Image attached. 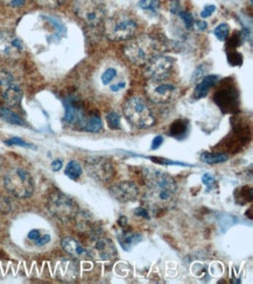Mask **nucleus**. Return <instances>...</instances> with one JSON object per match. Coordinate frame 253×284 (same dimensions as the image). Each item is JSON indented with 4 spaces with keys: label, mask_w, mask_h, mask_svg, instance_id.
<instances>
[{
    "label": "nucleus",
    "mask_w": 253,
    "mask_h": 284,
    "mask_svg": "<svg viewBox=\"0 0 253 284\" xmlns=\"http://www.w3.org/2000/svg\"><path fill=\"white\" fill-rule=\"evenodd\" d=\"M150 208H162L173 201L177 184L172 176L158 169L146 168L143 170Z\"/></svg>",
    "instance_id": "nucleus-1"
},
{
    "label": "nucleus",
    "mask_w": 253,
    "mask_h": 284,
    "mask_svg": "<svg viewBox=\"0 0 253 284\" xmlns=\"http://www.w3.org/2000/svg\"><path fill=\"white\" fill-rule=\"evenodd\" d=\"M160 43L150 35H142L131 40L124 48V54L129 62L136 66H143L150 59L158 55Z\"/></svg>",
    "instance_id": "nucleus-2"
},
{
    "label": "nucleus",
    "mask_w": 253,
    "mask_h": 284,
    "mask_svg": "<svg viewBox=\"0 0 253 284\" xmlns=\"http://www.w3.org/2000/svg\"><path fill=\"white\" fill-rule=\"evenodd\" d=\"M138 28L136 21L127 13L119 12L109 18L105 22V35L109 40L121 42L129 40Z\"/></svg>",
    "instance_id": "nucleus-3"
},
{
    "label": "nucleus",
    "mask_w": 253,
    "mask_h": 284,
    "mask_svg": "<svg viewBox=\"0 0 253 284\" xmlns=\"http://www.w3.org/2000/svg\"><path fill=\"white\" fill-rule=\"evenodd\" d=\"M5 188L16 198H28L34 192L32 175L26 169L15 167L7 171L4 177Z\"/></svg>",
    "instance_id": "nucleus-4"
},
{
    "label": "nucleus",
    "mask_w": 253,
    "mask_h": 284,
    "mask_svg": "<svg viewBox=\"0 0 253 284\" xmlns=\"http://www.w3.org/2000/svg\"><path fill=\"white\" fill-rule=\"evenodd\" d=\"M74 12L90 27L101 26L107 19L104 0H73Z\"/></svg>",
    "instance_id": "nucleus-5"
},
{
    "label": "nucleus",
    "mask_w": 253,
    "mask_h": 284,
    "mask_svg": "<svg viewBox=\"0 0 253 284\" xmlns=\"http://www.w3.org/2000/svg\"><path fill=\"white\" fill-rule=\"evenodd\" d=\"M47 209L53 217L63 222L76 219V215L80 212V209L74 199L57 190L48 196Z\"/></svg>",
    "instance_id": "nucleus-6"
},
{
    "label": "nucleus",
    "mask_w": 253,
    "mask_h": 284,
    "mask_svg": "<svg viewBox=\"0 0 253 284\" xmlns=\"http://www.w3.org/2000/svg\"><path fill=\"white\" fill-rule=\"evenodd\" d=\"M124 114L133 126L147 128L154 124V116L141 97L133 96L124 104Z\"/></svg>",
    "instance_id": "nucleus-7"
},
{
    "label": "nucleus",
    "mask_w": 253,
    "mask_h": 284,
    "mask_svg": "<svg viewBox=\"0 0 253 284\" xmlns=\"http://www.w3.org/2000/svg\"><path fill=\"white\" fill-rule=\"evenodd\" d=\"M89 256L99 262H112L117 258V248L110 238L99 232L90 236L88 249Z\"/></svg>",
    "instance_id": "nucleus-8"
},
{
    "label": "nucleus",
    "mask_w": 253,
    "mask_h": 284,
    "mask_svg": "<svg viewBox=\"0 0 253 284\" xmlns=\"http://www.w3.org/2000/svg\"><path fill=\"white\" fill-rule=\"evenodd\" d=\"M174 60L166 55H155L145 64L143 76L149 82H163L172 73Z\"/></svg>",
    "instance_id": "nucleus-9"
},
{
    "label": "nucleus",
    "mask_w": 253,
    "mask_h": 284,
    "mask_svg": "<svg viewBox=\"0 0 253 284\" xmlns=\"http://www.w3.org/2000/svg\"><path fill=\"white\" fill-rule=\"evenodd\" d=\"M85 169L92 178L102 183L111 181L115 175V168L110 158L104 156H91L85 161Z\"/></svg>",
    "instance_id": "nucleus-10"
},
{
    "label": "nucleus",
    "mask_w": 253,
    "mask_h": 284,
    "mask_svg": "<svg viewBox=\"0 0 253 284\" xmlns=\"http://www.w3.org/2000/svg\"><path fill=\"white\" fill-rule=\"evenodd\" d=\"M147 96L156 104H167L172 101L179 93V89L174 84L163 82H150L146 87Z\"/></svg>",
    "instance_id": "nucleus-11"
},
{
    "label": "nucleus",
    "mask_w": 253,
    "mask_h": 284,
    "mask_svg": "<svg viewBox=\"0 0 253 284\" xmlns=\"http://www.w3.org/2000/svg\"><path fill=\"white\" fill-rule=\"evenodd\" d=\"M25 50V45L15 34L0 32V57L18 59Z\"/></svg>",
    "instance_id": "nucleus-12"
},
{
    "label": "nucleus",
    "mask_w": 253,
    "mask_h": 284,
    "mask_svg": "<svg viewBox=\"0 0 253 284\" xmlns=\"http://www.w3.org/2000/svg\"><path fill=\"white\" fill-rule=\"evenodd\" d=\"M110 194L115 199L122 203L135 201L139 196V189L132 182H119L110 189Z\"/></svg>",
    "instance_id": "nucleus-13"
},
{
    "label": "nucleus",
    "mask_w": 253,
    "mask_h": 284,
    "mask_svg": "<svg viewBox=\"0 0 253 284\" xmlns=\"http://www.w3.org/2000/svg\"><path fill=\"white\" fill-rule=\"evenodd\" d=\"M66 106V114H64V121L70 126H77L78 128L82 127V124L85 119V113L82 110L80 103H77L74 99H68L64 103Z\"/></svg>",
    "instance_id": "nucleus-14"
},
{
    "label": "nucleus",
    "mask_w": 253,
    "mask_h": 284,
    "mask_svg": "<svg viewBox=\"0 0 253 284\" xmlns=\"http://www.w3.org/2000/svg\"><path fill=\"white\" fill-rule=\"evenodd\" d=\"M61 245H62L64 252H67L68 254L71 255L75 259H84L89 256L87 249H85L77 240L73 238H63L62 241H61Z\"/></svg>",
    "instance_id": "nucleus-15"
},
{
    "label": "nucleus",
    "mask_w": 253,
    "mask_h": 284,
    "mask_svg": "<svg viewBox=\"0 0 253 284\" xmlns=\"http://www.w3.org/2000/svg\"><path fill=\"white\" fill-rule=\"evenodd\" d=\"M142 240L141 234L133 231H122L118 233V242L122 246V248L126 252H129L133 247L138 245Z\"/></svg>",
    "instance_id": "nucleus-16"
},
{
    "label": "nucleus",
    "mask_w": 253,
    "mask_h": 284,
    "mask_svg": "<svg viewBox=\"0 0 253 284\" xmlns=\"http://www.w3.org/2000/svg\"><path fill=\"white\" fill-rule=\"evenodd\" d=\"M218 80H220V77L216 75H209L204 77V78L197 84L196 89L194 91V97L196 98V99H201V98L206 97L211 87H214L218 83Z\"/></svg>",
    "instance_id": "nucleus-17"
},
{
    "label": "nucleus",
    "mask_w": 253,
    "mask_h": 284,
    "mask_svg": "<svg viewBox=\"0 0 253 284\" xmlns=\"http://www.w3.org/2000/svg\"><path fill=\"white\" fill-rule=\"evenodd\" d=\"M103 128V121H102L101 117L98 114H91V116H87L82 124L81 130L91 132V133H97L101 132Z\"/></svg>",
    "instance_id": "nucleus-18"
},
{
    "label": "nucleus",
    "mask_w": 253,
    "mask_h": 284,
    "mask_svg": "<svg viewBox=\"0 0 253 284\" xmlns=\"http://www.w3.org/2000/svg\"><path fill=\"white\" fill-rule=\"evenodd\" d=\"M0 117L1 119H4L6 123L12 124V125H18V126H22L25 125V121L18 114L12 112L8 107H0Z\"/></svg>",
    "instance_id": "nucleus-19"
},
{
    "label": "nucleus",
    "mask_w": 253,
    "mask_h": 284,
    "mask_svg": "<svg viewBox=\"0 0 253 284\" xmlns=\"http://www.w3.org/2000/svg\"><path fill=\"white\" fill-rule=\"evenodd\" d=\"M201 160L207 164H218L227 162L229 156L227 154L222 153H203L201 155Z\"/></svg>",
    "instance_id": "nucleus-20"
},
{
    "label": "nucleus",
    "mask_w": 253,
    "mask_h": 284,
    "mask_svg": "<svg viewBox=\"0 0 253 284\" xmlns=\"http://www.w3.org/2000/svg\"><path fill=\"white\" fill-rule=\"evenodd\" d=\"M14 77L12 76V73H9L8 71H6L4 69L0 68V89L2 90V92L6 90L11 89V87L16 85Z\"/></svg>",
    "instance_id": "nucleus-21"
},
{
    "label": "nucleus",
    "mask_w": 253,
    "mask_h": 284,
    "mask_svg": "<svg viewBox=\"0 0 253 284\" xmlns=\"http://www.w3.org/2000/svg\"><path fill=\"white\" fill-rule=\"evenodd\" d=\"M188 132V123L184 120H176L170 126V135L176 139H182Z\"/></svg>",
    "instance_id": "nucleus-22"
},
{
    "label": "nucleus",
    "mask_w": 253,
    "mask_h": 284,
    "mask_svg": "<svg viewBox=\"0 0 253 284\" xmlns=\"http://www.w3.org/2000/svg\"><path fill=\"white\" fill-rule=\"evenodd\" d=\"M160 0H140L139 7L150 14H156L160 8Z\"/></svg>",
    "instance_id": "nucleus-23"
},
{
    "label": "nucleus",
    "mask_w": 253,
    "mask_h": 284,
    "mask_svg": "<svg viewBox=\"0 0 253 284\" xmlns=\"http://www.w3.org/2000/svg\"><path fill=\"white\" fill-rule=\"evenodd\" d=\"M64 172H66V175L70 178V180H77V178H80V176L82 175V167L78 162L70 161L69 163L67 164Z\"/></svg>",
    "instance_id": "nucleus-24"
},
{
    "label": "nucleus",
    "mask_w": 253,
    "mask_h": 284,
    "mask_svg": "<svg viewBox=\"0 0 253 284\" xmlns=\"http://www.w3.org/2000/svg\"><path fill=\"white\" fill-rule=\"evenodd\" d=\"M215 36L220 40V41H225L228 39L229 34H230V26L228 23H220L214 30Z\"/></svg>",
    "instance_id": "nucleus-25"
},
{
    "label": "nucleus",
    "mask_w": 253,
    "mask_h": 284,
    "mask_svg": "<svg viewBox=\"0 0 253 284\" xmlns=\"http://www.w3.org/2000/svg\"><path fill=\"white\" fill-rule=\"evenodd\" d=\"M107 121H108V125L109 127L111 128V130L114 131H117V130H121L122 126H121V117H119V114L117 112H112L108 113L107 114Z\"/></svg>",
    "instance_id": "nucleus-26"
},
{
    "label": "nucleus",
    "mask_w": 253,
    "mask_h": 284,
    "mask_svg": "<svg viewBox=\"0 0 253 284\" xmlns=\"http://www.w3.org/2000/svg\"><path fill=\"white\" fill-rule=\"evenodd\" d=\"M116 77H117V70L115 68H108L103 72V75H102V83L104 85H110L116 79Z\"/></svg>",
    "instance_id": "nucleus-27"
},
{
    "label": "nucleus",
    "mask_w": 253,
    "mask_h": 284,
    "mask_svg": "<svg viewBox=\"0 0 253 284\" xmlns=\"http://www.w3.org/2000/svg\"><path fill=\"white\" fill-rule=\"evenodd\" d=\"M180 16L181 19H182V21H183V23H184V26H186V28L187 29H191L194 27V16H193V14H191V13H189V12H186V11H181L179 14H177Z\"/></svg>",
    "instance_id": "nucleus-28"
},
{
    "label": "nucleus",
    "mask_w": 253,
    "mask_h": 284,
    "mask_svg": "<svg viewBox=\"0 0 253 284\" xmlns=\"http://www.w3.org/2000/svg\"><path fill=\"white\" fill-rule=\"evenodd\" d=\"M228 62L231 64L232 67H239L243 63V56L241 53L238 52H231L228 54Z\"/></svg>",
    "instance_id": "nucleus-29"
},
{
    "label": "nucleus",
    "mask_w": 253,
    "mask_h": 284,
    "mask_svg": "<svg viewBox=\"0 0 253 284\" xmlns=\"http://www.w3.org/2000/svg\"><path fill=\"white\" fill-rule=\"evenodd\" d=\"M5 143L7 144V146H20V147H23V148H34L33 144H30V143H28V142L23 141L22 139H20V138L8 139V140L5 141Z\"/></svg>",
    "instance_id": "nucleus-30"
},
{
    "label": "nucleus",
    "mask_w": 253,
    "mask_h": 284,
    "mask_svg": "<svg viewBox=\"0 0 253 284\" xmlns=\"http://www.w3.org/2000/svg\"><path fill=\"white\" fill-rule=\"evenodd\" d=\"M35 1L39 4L40 6H43V7H48V8H55L59 7L63 4L66 0H35Z\"/></svg>",
    "instance_id": "nucleus-31"
},
{
    "label": "nucleus",
    "mask_w": 253,
    "mask_h": 284,
    "mask_svg": "<svg viewBox=\"0 0 253 284\" xmlns=\"http://www.w3.org/2000/svg\"><path fill=\"white\" fill-rule=\"evenodd\" d=\"M215 11H216V6H215V5H207V6H204L203 9H202L201 16L203 19H207V18H209V16L213 15Z\"/></svg>",
    "instance_id": "nucleus-32"
},
{
    "label": "nucleus",
    "mask_w": 253,
    "mask_h": 284,
    "mask_svg": "<svg viewBox=\"0 0 253 284\" xmlns=\"http://www.w3.org/2000/svg\"><path fill=\"white\" fill-rule=\"evenodd\" d=\"M202 183H203L204 185H207L208 188H210L216 184V180H215V177L213 175L204 174L203 176H202Z\"/></svg>",
    "instance_id": "nucleus-33"
},
{
    "label": "nucleus",
    "mask_w": 253,
    "mask_h": 284,
    "mask_svg": "<svg viewBox=\"0 0 253 284\" xmlns=\"http://www.w3.org/2000/svg\"><path fill=\"white\" fill-rule=\"evenodd\" d=\"M169 9H170V12L173 13V14L177 15L181 11H182V6H181L179 0H172V1H170Z\"/></svg>",
    "instance_id": "nucleus-34"
},
{
    "label": "nucleus",
    "mask_w": 253,
    "mask_h": 284,
    "mask_svg": "<svg viewBox=\"0 0 253 284\" xmlns=\"http://www.w3.org/2000/svg\"><path fill=\"white\" fill-rule=\"evenodd\" d=\"M1 1H4L5 4H7L11 6V7H22L23 5L26 4V0H1Z\"/></svg>",
    "instance_id": "nucleus-35"
},
{
    "label": "nucleus",
    "mask_w": 253,
    "mask_h": 284,
    "mask_svg": "<svg viewBox=\"0 0 253 284\" xmlns=\"http://www.w3.org/2000/svg\"><path fill=\"white\" fill-rule=\"evenodd\" d=\"M134 213H135L136 215H138V217H141V218H145V219H149L150 218L148 210L145 209V208H142V206H140V208H136L134 210Z\"/></svg>",
    "instance_id": "nucleus-36"
},
{
    "label": "nucleus",
    "mask_w": 253,
    "mask_h": 284,
    "mask_svg": "<svg viewBox=\"0 0 253 284\" xmlns=\"http://www.w3.org/2000/svg\"><path fill=\"white\" fill-rule=\"evenodd\" d=\"M50 241V235L49 234H47V233H42V235L40 236V239L37 240L36 242H34L35 243L36 246H44V245H47L48 242Z\"/></svg>",
    "instance_id": "nucleus-37"
},
{
    "label": "nucleus",
    "mask_w": 253,
    "mask_h": 284,
    "mask_svg": "<svg viewBox=\"0 0 253 284\" xmlns=\"http://www.w3.org/2000/svg\"><path fill=\"white\" fill-rule=\"evenodd\" d=\"M42 235V233H41L39 229H33V231H30L28 233V239L30 240V241H33V242H36L37 240L40 239V236Z\"/></svg>",
    "instance_id": "nucleus-38"
},
{
    "label": "nucleus",
    "mask_w": 253,
    "mask_h": 284,
    "mask_svg": "<svg viewBox=\"0 0 253 284\" xmlns=\"http://www.w3.org/2000/svg\"><path fill=\"white\" fill-rule=\"evenodd\" d=\"M204 71H206V70H204L203 66H200L196 70H195V72H194V75H193V80H194V82H196V80H198V79L201 78V77H203Z\"/></svg>",
    "instance_id": "nucleus-39"
},
{
    "label": "nucleus",
    "mask_w": 253,
    "mask_h": 284,
    "mask_svg": "<svg viewBox=\"0 0 253 284\" xmlns=\"http://www.w3.org/2000/svg\"><path fill=\"white\" fill-rule=\"evenodd\" d=\"M162 143H163V138L160 137V135H158V137H155L154 139H153L152 149H158V148L161 146Z\"/></svg>",
    "instance_id": "nucleus-40"
},
{
    "label": "nucleus",
    "mask_w": 253,
    "mask_h": 284,
    "mask_svg": "<svg viewBox=\"0 0 253 284\" xmlns=\"http://www.w3.org/2000/svg\"><path fill=\"white\" fill-rule=\"evenodd\" d=\"M63 167V161L61 158H56L52 162V169L54 171H59L61 170V168Z\"/></svg>",
    "instance_id": "nucleus-41"
},
{
    "label": "nucleus",
    "mask_w": 253,
    "mask_h": 284,
    "mask_svg": "<svg viewBox=\"0 0 253 284\" xmlns=\"http://www.w3.org/2000/svg\"><path fill=\"white\" fill-rule=\"evenodd\" d=\"M194 26L196 27L198 30H204L208 27L207 22L203 21V20H196V21H194Z\"/></svg>",
    "instance_id": "nucleus-42"
},
{
    "label": "nucleus",
    "mask_w": 253,
    "mask_h": 284,
    "mask_svg": "<svg viewBox=\"0 0 253 284\" xmlns=\"http://www.w3.org/2000/svg\"><path fill=\"white\" fill-rule=\"evenodd\" d=\"M110 87H111V91H114V92H118V91H121L122 89H124V87H125V83L112 84V85H111Z\"/></svg>",
    "instance_id": "nucleus-43"
},
{
    "label": "nucleus",
    "mask_w": 253,
    "mask_h": 284,
    "mask_svg": "<svg viewBox=\"0 0 253 284\" xmlns=\"http://www.w3.org/2000/svg\"><path fill=\"white\" fill-rule=\"evenodd\" d=\"M1 164H2V158L0 157V165H1Z\"/></svg>",
    "instance_id": "nucleus-44"
}]
</instances>
